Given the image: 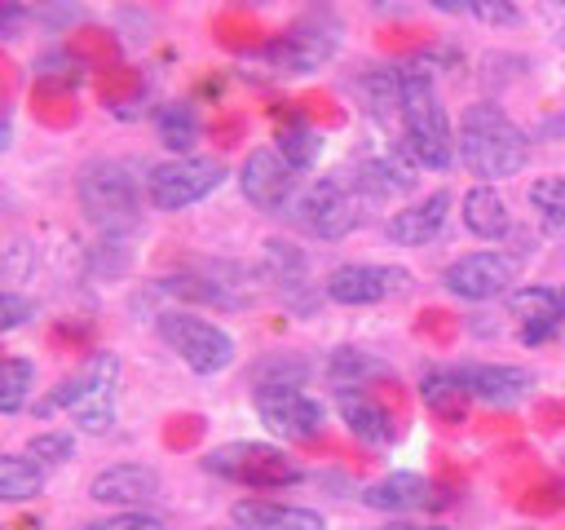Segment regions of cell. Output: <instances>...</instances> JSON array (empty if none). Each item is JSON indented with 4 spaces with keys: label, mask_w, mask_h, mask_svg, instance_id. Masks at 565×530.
I'll return each mask as SVG.
<instances>
[{
    "label": "cell",
    "mask_w": 565,
    "mask_h": 530,
    "mask_svg": "<svg viewBox=\"0 0 565 530\" xmlns=\"http://www.w3.org/2000/svg\"><path fill=\"white\" fill-rule=\"evenodd\" d=\"M335 411L349 424V433L362 437V442H371V446H384L393 437V415L366 389H335Z\"/></svg>",
    "instance_id": "cell-20"
},
{
    "label": "cell",
    "mask_w": 565,
    "mask_h": 530,
    "mask_svg": "<svg viewBox=\"0 0 565 530\" xmlns=\"http://www.w3.org/2000/svg\"><path fill=\"white\" fill-rule=\"evenodd\" d=\"M415 168L446 172L455 163V132L446 119V106L433 88V75L419 66L402 71V141H397Z\"/></svg>",
    "instance_id": "cell-2"
},
{
    "label": "cell",
    "mask_w": 565,
    "mask_h": 530,
    "mask_svg": "<svg viewBox=\"0 0 565 530\" xmlns=\"http://www.w3.org/2000/svg\"><path fill=\"white\" fill-rule=\"evenodd\" d=\"M230 517L243 530H327L322 512L296 508V504H274V499H238Z\"/></svg>",
    "instance_id": "cell-18"
},
{
    "label": "cell",
    "mask_w": 565,
    "mask_h": 530,
    "mask_svg": "<svg viewBox=\"0 0 565 530\" xmlns=\"http://www.w3.org/2000/svg\"><path fill=\"white\" fill-rule=\"evenodd\" d=\"M530 203L543 212V221L565 225V177H539L530 186Z\"/></svg>",
    "instance_id": "cell-31"
},
{
    "label": "cell",
    "mask_w": 565,
    "mask_h": 530,
    "mask_svg": "<svg viewBox=\"0 0 565 530\" xmlns=\"http://www.w3.org/2000/svg\"><path fill=\"white\" fill-rule=\"evenodd\" d=\"M35 71H40V80H49V84H71V80H75V57H66V53H44V57L35 62Z\"/></svg>",
    "instance_id": "cell-36"
},
{
    "label": "cell",
    "mask_w": 565,
    "mask_h": 530,
    "mask_svg": "<svg viewBox=\"0 0 565 530\" xmlns=\"http://www.w3.org/2000/svg\"><path fill=\"white\" fill-rule=\"evenodd\" d=\"M516 274H521V265L508 252H468L446 265L441 283H446V292H455L463 300H494V296L512 292Z\"/></svg>",
    "instance_id": "cell-9"
},
{
    "label": "cell",
    "mask_w": 565,
    "mask_h": 530,
    "mask_svg": "<svg viewBox=\"0 0 565 530\" xmlns=\"http://www.w3.org/2000/svg\"><path fill=\"white\" fill-rule=\"evenodd\" d=\"M35 384V367L26 358H0V415H13L26 406Z\"/></svg>",
    "instance_id": "cell-28"
},
{
    "label": "cell",
    "mask_w": 565,
    "mask_h": 530,
    "mask_svg": "<svg viewBox=\"0 0 565 530\" xmlns=\"http://www.w3.org/2000/svg\"><path fill=\"white\" fill-rule=\"evenodd\" d=\"M362 504L375 508V512H419V508H433V481L419 477V473H388L380 477L375 486L362 490Z\"/></svg>",
    "instance_id": "cell-19"
},
{
    "label": "cell",
    "mask_w": 565,
    "mask_h": 530,
    "mask_svg": "<svg viewBox=\"0 0 565 530\" xmlns=\"http://www.w3.org/2000/svg\"><path fill=\"white\" fill-rule=\"evenodd\" d=\"M437 9H446V13H468V4L463 0H433Z\"/></svg>",
    "instance_id": "cell-40"
},
{
    "label": "cell",
    "mask_w": 565,
    "mask_h": 530,
    "mask_svg": "<svg viewBox=\"0 0 565 530\" xmlns=\"http://www.w3.org/2000/svg\"><path fill=\"white\" fill-rule=\"evenodd\" d=\"M203 468L216 473V477H230L238 486H252V490H278V486H296L305 477L300 464L287 451L265 446V442H230V446H216L203 459Z\"/></svg>",
    "instance_id": "cell-6"
},
{
    "label": "cell",
    "mask_w": 565,
    "mask_h": 530,
    "mask_svg": "<svg viewBox=\"0 0 565 530\" xmlns=\"http://www.w3.org/2000/svg\"><path fill=\"white\" fill-rule=\"evenodd\" d=\"M238 190H243V199H247L252 208H260V212H282V208H291V199H296V168H291L278 150L260 146V150H252V155L243 159V168H238Z\"/></svg>",
    "instance_id": "cell-11"
},
{
    "label": "cell",
    "mask_w": 565,
    "mask_h": 530,
    "mask_svg": "<svg viewBox=\"0 0 565 530\" xmlns=\"http://www.w3.org/2000/svg\"><path fill=\"white\" fill-rule=\"evenodd\" d=\"M358 88H362V102L375 119H402V71L375 66L358 80Z\"/></svg>",
    "instance_id": "cell-23"
},
{
    "label": "cell",
    "mask_w": 565,
    "mask_h": 530,
    "mask_svg": "<svg viewBox=\"0 0 565 530\" xmlns=\"http://www.w3.org/2000/svg\"><path fill=\"white\" fill-rule=\"evenodd\" d=\"M9 141H13V124H9V110L0 106V150H9Z\"/></svg>",
    "instance_id": "cell-39"
},
{
    "label": "cell",
    "mask_w": 565,
    "mask_h": 530,
    "mask_svg": "<svg viewBox=\"0 0 565 530\" xmlns=\"http://www.w3.org/2000/svg\"><path fill=\"white\" fill-rule=\"evenodd\" d=\"M446 216H450V194L446 190H433L419 203H411V208H402V212L388 216V239L397 247H424V243H433L446 230Z\"/></svg>",
    "instance_id": "cell-16"
},
{
    "label": "cell",
    "mask_w": 565,
    "mask_h": 530,
    "mask_svg": "<svg viewBox=\"0 0 565 530\" xmlns=\"http://www.w3.org/2000/svg\"><path fill=\"white\" fill-rule=\"evenodd\" d=\"M556 4H565V0H556Z\"/></svg>",
    "instance_id": "cell-46"
},
{
    "label": "cell",
    "mask_w": 565,
    "mask_h": 530,
    "mask_svg": "<svg viewBox=\"0 0 565 530\" xmlns=\"http://www.w3.org/2000/svg\"><path fill=\"white\" fill-rule=\"evenodd\" d=\"M26 22H31V9H26V4H18V0H0V40L22 35Z\"/></svg>",
    "instance_id": "cell-37"
},
{
    "label": "cell",
    "mask_w": 565,
    "mask_h": 530,
    "mask_svg": "<svg viewBox=\"0 0 565 530\" xmlns=\"http://www.w3.org/2000/svg\"><path fill=\"white\" fill-rule=\"evenodd\" d=\"M468 4V13L477 18V22H486V26H516V4L512 0H463Z\"/></svg>",
    "instance_id": "cell-34"
},
{
    "label": "cell",
    "mask_w": 565,
    "mask_h": 530,
    "mask_svg": "<svg viewBox=\"0 0 565 530\" xmlns=\"http://www.w3.org/2000/svg\"><path fill=\"white\" fill-rule=\"evenodd\" d=\"M380 371H384V362L371 358L366 349H353V344L335 349L331 362H327V375L335 380V389H362V380H371V375H380Z\"/></svg>",
    "instance_id": "cell-26"
},
{
    "label": "cell",
    "mask_w": 565,
    "mask_h": 530,
    "mask_svg": "<svg viewBox=\"0 0 565 530\" xmlns=\"http://www.w3.org/2000/svg\"><path fill=\"white\" fill-rule=\"evenodd\" d=\"M362 203L366 194L358 190V181L318 177L291 199V221L313 239H344L362 221Z\"/></svg>",
    "instance_id": "cell-4"
},
{
    "label": "cell",
    "mask_w": 565,
    "mask_h": 530,
    "mask_svg": "<svg viewBox=\"0 0 565 530\" xmlns=\"http://www.w3.org/2000/svg\"><path fill=\"white\" fill-rule=\"evenodd\" d=\"M26 455L35 464H66L75 455V437L71 433H35L31 446H26Z\"/></svg>",
    "instance_id": "cell-32"
},
{
    "label": "cell",
    "mask_w": 565,
    "mask_h": 530,
    "mask_svg": "<svg viewBox=\"0 0 565 530\" xmlns=\"http://www.w3.org/2000/svg\"><path fill=\"white\" fill-rule=\"evenodd\" d=\"M463 225L477 234V239H503L512 230V216H508V203L499 199L494 186L477 181L468 194H463Z\"/></svg>",
    "instance_id": "cell-21"
},
{
    "label": "cell",
    "mask_w": 565,
    "mask_h": 530,
    "mask_svg": "<svg viewBox=\"0 0 565 530\" xmlns=\"http://www.w3.org/2000/svg\"><path fill=\"white\" fill-rule=\"evenodd\" d=\"M154 128H159V141H163L168 150H177V155H185V150L199 141V119H194V110H190L185 102H168V106H159Z\"/></svg>",
    "instance_id": "cell-24"
},
{
    "label": "cell",
    "mask_w": 565,
    "mask_h": 530,
    "mask_svg": "<svg viewBox=\"0 0 565 530\" xmlns=\"http://www.w3.org/2000/svg\"><path fill=\"white\" fill-rule=\"evenodd\" d=\"M44 490V464L31 455H0V504H26Z\"/></svg>",
    "instance_id": "cell-22"
},
{
    "label": "cell",
    "mask_w": 565,
    "mask_h": 530,
    "mask_svg": "<svg viewBox=\"0 0 565 530\" xmlns=\"http://www.w3.org/2000/svg\"><path fill=\"white\" fill-rule=\"evenodd\" d=\"M556 132H565V115H561V119H547V124H543V137H556Z\"/></svg>",
    "instance_id": "cell-41"
},
{
    "label": "cell",
    "mask_w": 565,
    "mask_h": 530,
    "mask_svg": "<svg viewBox=\"0 0 565 530\" xmlns=\"http://www.w3.org/2000/svg\"><path fill=\"white\" fill-rule=\"evenodd\" d=\"M411 287V274L402 265H340L327 274L322 292L335 305H380L388 296H402Z\"/></svg>",
    "instance_id": "cell-12"
},
{
    "label": "cell",
    "mask_w": 565,
    "mask_h": 530,
    "mask_svg": "<svg viewBox=\"0 0 565 530\" xmlns=\"http://www.w3.org/2000/svg\"><path fill=\"white\" fill-rule=\"evenodd\" d=\"M428 530H441V526H428Z\"/></svg>",
    "instance_id": "cell-44"
},
{
    "label": "cell",
    "mask_w": 565,
    "mask_h": 530,
    "mask_svg": "<svg viewBox=\"0 0 565 530\" xmlns=\"http://www.w3.org/2000/svg\"><path fill=\"white\" fill-rule=\"evenodd\" d=\"M256 415L282 442H318L322 437V402L300 389H256Z\"/></svg>",
    "instance_id": "cell-10"
},
{
    "label": "cell",
    "mask_w": 565,
    "mask_h": 530,
    "mask_svg": "<svg viewBox=\"0 0 565 530\" xmlns=\"http://www.w3.org/2000/svg\"><path fill=\"white\" fill-rule=\"evenodd\" d=\"M419 393H424V402H428L433 415H441V420H459V415H463L468 393H463V384L455 380V371H428V375L419 380Z\"/></svg>",
    "instance_id": "cell-25"
},
{
    "label": "cell",
    "mask_w": 565,
    "mask_h": 530,
    "mask_svg": "<svg viewBox=\"0 0 565 530\" xmlns=\"http://www.w3.org/2000/svg\"><path fill=\"white\" fill-rule=\"evenodd\" d=\"M335 44H340V22L331 13H305L282 35H274L265 44V62L282 75H305V71H318L322 62H331Z\"/></svg>",
    "instance_id": "cell-8"
},
{
    "label": "cell",
    "mask_w": 565,
    "mask_h": 530,
    "mask_svg": "<svg viewBox=\"0 0 565 530\" xmlns=\"http://www.w3.org/2000/svg\"><path fill=\"white\" fill-rule=\"evenodd\" d=\"M71 415H75V424H79L84 433H106V428L115 424V389H97V393H88L84 402L71 406Z\"/></svg>",
    "instance_id": "cell-29"
},
{
    "label": "cell",
    "mask_w": 565,
    "mask_h": 530,
    "mask_svg": "<svg viewBox=\"0 0 565 530\" xmlns=\"http://www.w3.org/2000/svg\"><path fill=\"white\" fill-rule=\"evenodd\" d=\"M159 336L163 344L194 371V375H216L234 362V336L190 309H168L159 314Z\"/></svg>",
    "instance_id": "cell-5"
},
{
    "label": "cell",
    "mask_w": 565,
    "mask_h": 530,
    "mask_svg": "<svg viewBox=\"0 0 565 530\" xmlns=\"http://www.w3.org/2000/svg\"><path fill=\"white\" fill-rule=\"evenodd\" d=\"M31 314H35V305H31L26 296H18V292H0V331L22 327Z\"/></svg>",
    "instance_id": "cell-35"
},
{
    "label": "cell",
    "mask_w": 565,
    "mask_h": 530,
    "mask_svg": "<svg viewBox=\"0 0 565 530\" xmlns=\"http://www.w3.org/2000/svg\"><path fill=\"white\" fill-rule=\"evenodd\" d=\"M455 380L463 384L468 398L490 402V406H512L534 389V375L525 367H503V362H468V367H450Z\"/></svg>",
    "instance_id": "cell-13"
},
{
    "label": "cell",
    "mask_w": 565,
    "mask_h": 530,
    "mask_svg": "<svg viewBox=\"0 0 565 530\" xmlns=\"http://www.w3.org/2000/svg\"><path fill=\"white\" fill-rule=\"evenodd\" d=\"M561 309H565V287H561Z\"/></svg>",
    "instance_id": "cell-43"
},
{
    "label": "cell",
    "mask_w": 565,
    "mask_h": 530,
    "mask_svg": "<svg viewBox=\"0 0 565 530\" xmlns=\"http://www.w3.org/2000/svg\"><path fill=\"white\" fill-rule=\"evenodd\" d=\"M278 155H282L296 172H305V168H313L318 155H322V132L309 128V124H282V128H278Z\"/></svg>",
    "instance_id": "cell-27"
},
{
    "label": "cell",
    "mask_w": 565,
    "mask_h": 530,
    "mask_svg": "<svg viewBox=\"0 0 565 530\" xmlns=\"http://www.w3.org/2000/svg\"><path fill=\"white\" fill-rule=\"evenodd\" d=\"M305 362L300 358H269V362H260L252 375H256V389H300V380H305Z\"/></svg>",
    "instance_id": "cell-30"
},
{
    "label": "cell",
    "mask_w": 565,
    "mask_h": 530,
    "mask_svg": "<svg viewBox=\"0 0 565 530\" xmlns=\"http://www.w3.org/2000/svg\"><path fill=\"white\" fill-rule=\"evenodd\" d=\"M115 380H119V358H115L110 349H97V353L84 358V367H79L71 380H62L53 393H44V398L35 402V415L71 411V406L84 402L88 393H97V389H115Z\"/></svg>",
    "instance_id": "cell-14"
},
{
    "label": "cell",
    "mask_w": 565,
    "mask_h": 530,
    "mask_svg": "<svg viewBox=\"0 0 565 530\" xmlns=\"http://www.w3.org/2000/svg\"><path fill=\"white\" fill-rule=\"evenodd\" d=\"M455 150H459V163L481 177L486 186L499 181V177H512L525 168L530 159V137L490 102H472L463 106L459 115V132H455Z\"/></svg>",
    "instance_id": "cell-1"
},
{
    "label": "cell",
    "mask_w": 565,
    "mask_h": 530,
    "mask_svg": "<svg viewBox=\"0 0 565 530\" xmlns=\"http://www.w3.org/2000/svg\"><path fill=\"white\" fill-rule=\"evenodd\" d=\"M508 309L516 314L525 344H539V340H547V336H556L565 327L561 292H552V287H516L508 296Z\"/></svg>",
    "instance_id": "cell-17"
},
{
    "label": "cell",
    "mask_w": 565,
    "mask_h": 530,
    "mask_svg": "<svg viewBox=\"0 0 565 530\" xmlns=\"http://www.w3.org/2000/svg\"><path fill=\"white\" fill-rule=\"evenodd\" d=\"M31 18H40V22H49V26H62V22H75L79 9H75V4H35Z\"/></svg>",
    "instance_id": "cell-38"
},
{
    "label": "cell",
    "mask_w": 565,
    "mask_h": 530,
    "mask_svg": "<svg viewBox=\"0 0 565 530\" xmlns=\"http://www.w3.org/2000/svg\"><path fill=\"white\" fill-rule=\"evenodd\" d=\"M384 530H428V526H406V521H397V526H384Z\"/></svg>",
    "instance_id": "cell-42"
},
{
    "label": "cell",
    "mask_w": 565,
    "mask_h": 530,
    "mask_svg": "<svg viewBox=\"0 0 565 530\" xmlns=\"http://www.w3.org/2000/svg\"><path fill=\"white\" fill-rule=\"evenodd\" d=\"M234 530H243V526H234Z\"/></svg>",
    "instance_id": "cell-45"
},
{
    "label": "cell",
    "mask_w": 565,
    "mask_h": 530,
    "mask_svg": "<svg viewBox=\"0 0 565 530\" xmlns=\"http://www.w3.org/2000/svg\"><path fill=\"white\" fill-rule=\"evenodd\" d=\"M75 194L106 239H124L141 225V181L124 159H88L75 177Z\"/></svg>",
    "instance_id": "cell-3"
},
{
    "label": "cell",
    "mask_w": 565,
    "mask_h": 530,
    "mask_svg": "<svg viewBox=\"0 0 565 530\" xmlns=\"http://www.w3.org/2000/svg\"><path fill=\"white\" fill-rule=\"evenodd\" d=\"M159 495V473L146 464H110L88 481V499L110 508H141Z\"/></svg>",
    "instance_id": "cell-15"
},
{
    "label": "cell",
    "mask_w": 565,
    "mask_h": 530,
    "mask_svg": "<svg viewBox=\"0 0 565 530\" xmlns=\"http://www.w3.org/2000/svg\"><path fill=\"white\" fill-rule=\"evenodd\" d=\"M225 181V163L212 155H177L150 168L146 177V199L159 212H181L199 199H207L216 186Z\"/></svg>",
    "instance_id": "cell-7"
},
{
    "label": "cell",
    "mask_w": 565,
    "mask_h": 530,
    "mask_svg": "<svg viewBox=\"0 0 565 530\" xmlns=\"http://www.w3.org/2000/svg\"><path fill=\"white\" fill-rule=\"evenodd\" d=\"M79 530H163V521L154 512H141V508H124L115 517H102V521H88Z\"/></svg>",
    "instance_id": "cell-33"
}]
</instances>
